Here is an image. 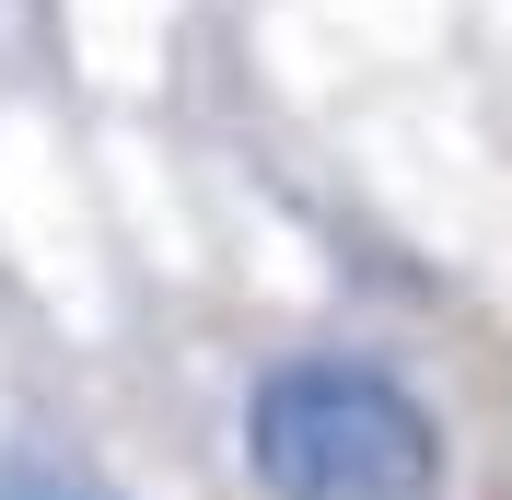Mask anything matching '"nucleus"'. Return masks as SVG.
Instances as JSON below:
<instances>
[{
    "instance_id": "f257e3e1",
    "label": "nucleus",
    "mask_w": 512,
    "mask_h": 500,
    "mask_svg": "<svg viewBox=\"0 0 512 500\" xmlns=\"http://www.w3.org/2000/svg\"><path fill=\"white\" fill-rule=\"evenodd\" d=\"M245 466L268 500H443V419L350 349H303L245 396Z\"/></svg>"
},
{
    "instance_id": "f03ea898",
    "label": "nucleus",
    "mask_w": 512,
    "mask_h": 500,
    "mask_svg": "<svg viewBox=\"0 0 512 500\" xmlns=\"http://www.w3.org/2000/svg\"><path fill=\"white\" fill-rule=\"evenodd\" d=\"M0 500H117V489L59 466V454H0Z\"/></svg>"
}]
</instances>
